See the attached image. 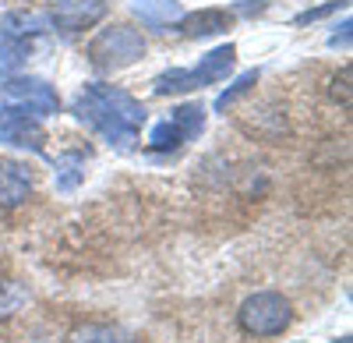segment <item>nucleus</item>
<instances>
[{"mask_svg":"<svg viewBox=\"0 0 353 343\" xmlns=\"http://www.w3.org/2000/svg\"><path fill=\"white\" fill-rule=\"evenodd\" d=\"M74 113L81 121L92 124L110 146H128L134 141L138 135V124L145 121V110L121 89H113V85H88V89L78 92L74 99Z\"/></svg>","mask_w":353,"mask_h":343,"instance_id":"nucleus-1","label":"nucleus"},{"mask_svg":"<svg viewBox=\"0 0 353 343\" xmlns=\"http://www.w3.org/2000/svg\"><path fill=\"white\" fill-rule=\"evenodd\" d=\"M237 322L248 336H279L293 322V304L276 291H258L241 304Z\"/></svg>","mask_w":353,"mask_h":343,"instance_id":"nucleus-2","label":"nucleus"},{"mask_svg":"<svg viewBox=\"0 0 353 343\" xmlns=\"http://www.w3.org/2000/svg\"><path fill=\"white\" fill-rule=\"evenodd\" d=\"M145 53V36L131 25H113L103 28V32L88 43V61H92L99 71H117L134 64L138 57Z\"/></svg>","mask_w":353,"mask_h":343,"instance_id":"nucleus-3","label":"nucleus"},{"mask_svg":"<svg viewBox=\"0 0 353 343\" xmlns=\"http://www.w3.org/2000/svg\"><path fill=\"white\" fill-rule=\"evenodd\" d=\"M4 99L21 113H32V117H43V113L57 110V92L43 78H11V81H4Z\"/></svg>","mask_w":353,"mask_h":343,"instance_id":"nucleus-4","label":"nucleus"},{"mask_svg":"<svg viewBox=\"0 0 353 343\" xmlns=\"http://www.w3.org/2000/svg\"><path fill=\"white\" fill-rule=\"evenodd\" d=\"M110 0H53L50 4V25L61 32H85L96 21H103Z\"/></svg>","mask_w":353,"mask_h":343,"instance_id":"nucleus-5","label":"nucleus"},{"mask_svg":"<svg viewBox=\"0 0 353 343\" xmlns=\"http://www.w3.org/2000/svg\"><path fill=\"white\" fill-rule=\"evenodd\" d=\"M28 191H32V174L28 166L14 163V159H0V206L4 209H14L21 206Z\"/></svg>","mask_w":353,"mask_h":343,"instance_id":"nucleus-6","label":"nucleus"},{"mask_svg":"<svg viewBox=\"0 0 353 343\" xmlns=\"http://www.w3.org/2000/svg\"><path fill=\"white\" fill-rule=\"evenodd\" d=\"M233 25V14L226 8H201L194 14H184L181 18V28L188 39H209V36H219Z\"/></svg>","mask_w":353,"mask_h":343,"instance_id":"nucleus-7","label":"nucleus"},{"mask_svg":"<svg viewBox=\"0 0 353 343\" xmlns=\"http://www.w3.org/2000/svg\"><path fill=\"white\" fill-rule=\"evenodd\" d=\"M233 64H237V46H233V43L216 46L212 53H205V57H201V64L191 68L194 78H198V89H201V85H216V81H223V78L233 71Z\"/></svg>","mask_w":353,"mask_h":343,"instance_id":"nucleus-8","label":"nucleus"},{"mask_svg":"<svg viewBox=\"0 0 353 343\" xmlns=\"http://www.w3.org/2000/svg\"><path fill=\"white\" fill-rule=\"evenodd\" d=\"M50 28V14L39 11H11L0 21V39H36Z\"/></svg>","mask_w":353,"mask_h":343,"instance_id":"nucleus-9","label":"nucleus"},{"mask_svg":"<svg viewBox=\"0 0 353 343\" xmlns=\"http://www.w3.org/2000/svg\"><path fill=\"white\" fill-rule=\"evenodd\" d=\"M131 8L141 18V25L159 28V32H166L170 25H176V21L184 18V8L176 4V0H134Z\"/></svg>","mask_w":353,"mask_h":343,"instance_id":"nucleus-10","label":"nucleus"},{"mask_svg":"<svg viewBox=\"0 0 353 343\" xmlns=\"http://www.w3.org/2000/svg\"><path fill=\"white\" fill-rule=\"evenodd\" d=\"M68 343H134L124 329H117V326H81V329H74L71 333V340Z\"/></svg>","mask_w":353,"mask_h":343,"instance_id":"nucleus-11","label":"nucleus"},{"mask_svg":"<svg viewBox=\"0 0 353 343\" xmlns=\"http://www.w3.org/2000/svg\"><path fill=\"white\" fill-rule=\"evenodd\" d=\"M173 128L181 131V138H194V135H201V128H205V110L198 106V103H184V106H176L173 110Z\"/></svg>","mask_w":353,"mask_h":343,"instance_id":"nucleus-12","label":"nucleus"},{"mask_svg":"<svg viewBox=\"0 0 353 343\" xmlns=\"http://www.w3.org/2000/svg\"><path fill=\"white\" fill-rule=\"evenodd\" d=\"M21 304H25V287H21V283H14V280L0 283V319L14 315Z\"/></svg>","mask_w":353,"mask_h":343,"instance_id":"nucleus-13","label":"nucleus"},{"mask_svg":"<svg viewBox=\"0 0 353 343\" xmlns=\"http://www.w3.org/2000/svg\"><path fill=\"white\" fill-rule=\"evenodd\" d=\"M254 81H258V71H244V75H241V78L233 81L230 89H226V92L216 99V110H226V106H233V103H237L244 92H251V85H254Z\"/></svg>","mask_w":353,"mask_h":343,"instance_id":"nucleus-14","label":"nucleus"},{"mask_svg":"<svg viewBox=\"0 0 353 343\" xmlns=\"http://www.w3.org/2000/svg\"><path fill=\"white\" fill-rule=\"evenodd\" d=\"M149 141H152V149H173V146H181L184 138H181V131L173 128V121L166 117L163 124H156V128H152Z\"/></svg>","mask_w":353,"mask_h":343,"instance_id":"nucleus-15","label":"nucleus"},{"mask_svg":"<svg viewBox=\"0 0 353 343\" xmlns=\"http://www.w3.org/2000/svg\"><path fill=\"white\" fill-rule=\"evenodd\" d=\"M332 99H343V106H350V68L332 78Z\"/></svg>","mask_w":353,"mask_h":343,"instance_id":"nucleus-16","label":"nucleus"},{"mask_svg":"<svg viewBox=\"0 0 353 343\" xmlns=\"http://www.w3.org/2000/svg\"><path fill=\"white\" fill-rule=\"evenodd\" d=\"M339 4H325V8H314V11H304V14H297V25H304V21H318V18H325L329 11H336Z\"/></svg>","mask_w":353,"mask_h":343,"instance_id":"nucleus-17","label":"nucleus"}]
</instances>
